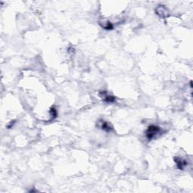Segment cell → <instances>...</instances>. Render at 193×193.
Returning a JSON list of instances; mask_svg holds the SVG:
<instances>
[{
	"mask_svg": "<svg viewBox=\"0 0 193 193\" xmlns=\"http://www.w3.org/2000/svg\"><path fill=\"white\" fill-rule=\"evenodd\" d=\"M161 131L159 126L157 125H149L146 131V136L149 140H152L154 137H156Z\"/></svg>",
	"mask_w": 193,
	"mask_h": 193,
	"instance_id": "1",
	"label": "cell"
},
{
	"mask_svg": "<svg viewBox=\"0 0 193 193\" xmlns=\"http://www.w3.org/2000/svg\"><path fill=\"white\" fill-rule=\"evenodd\" d=\"M156 13L159 15V17L162 18H166L170 15L169 11L165 5H159L156 8Z\"/></svg>",
	"mask_w": 193,
	"mask_h": 193,
	"instance_id": "2",
	"label": "cell"
},
{
	"mask_svg": "<svg viewBox=\"0 0 193 193\" xmlns=\"http://www.w3.org/2000/svg\"><path fill=\"white\" fill-rule=\"evenodd\" d=\"M100 96H101V98L103 99V101L108 103V104L109 103H114L116 101V98L113 97V96L108 94V93L107 91H101L100 93Z\"/></svg>",
	"mask_w": 193,
	"mask_h": 193,
	"instance_id": "3",
	"label": "cell"
},
{
	"mask_svg": "<svg viewBox=\"0 0 193 193\" xmlns=\"http://www.w3.org/2000/svg\"><path fill=\"white\" fill-rule=\"evenodd\" d=\"M174 161L177 164V166L180 170H183V168L187 165V162L183 159H180V158L176 157L174 159Z\"/></svg>",
	"mask_w": 193,
	"mask_h": 193,
	"instance_id": "4",
	"label": "cell"
},
{
	"mask_svg": "<svg viewBox=\"0 0 193 193\" xmlns=\"http://www.w3.org/2000/svg\"><path fill=\"white\" fill-rule=\"evenodd\" d=\"M101 127L103 130H106V131L107 132H110L113 130V127H112L108 122H107V121H102L101 124Z\"/></svg>",
	"mask_w": 193,
	"mask_h": 193,
	"instance_id": "5",
	"label": "cell"
},
{
	"mask_svg": "<svg viewBox=\"0 0 193 193\" xmlns=\"http://www.w3.org/2000/svg\"><path fill=\"white\" fill-rule=\"evenodd\" d=\"M101 25L102 26L103 28H104V29H105V30H112V29L113 28V24H112L110 22H109V21H106V22H103V24H101Z\"/></svg>",
	"mask_w": 193,
	"mask_h": 193,
	"instance_id": "6",
	"label": "cell"
}]
</instances>
